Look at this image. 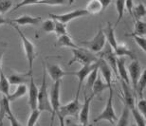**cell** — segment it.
Segmentation results:
<instances>
[{
	"label": "cell",
	"mask_w": 146,
	"mask_h": 126,
	"mask_svg": "<svg viewBox=\"0 0 146 126\" xmlns=\"http://www.w3.org/2000/svg\"><path fill=\"white\" fill-rule=\"evenodd\" d=\"M129 115H130V108L124 104L123 108H122L121 114L119 118L117 119L116 124L118 126H127L129 125Z\"/></svg>",
	"instance_id": "obj_28"
},
{
	"label": "cell",
	"mask_w": 146,
	"mask_h": 126,
	"mask_svg": "<svg viewBox=\"0 0 146 126\" xmlns=\"http://www.w3.org/2000/svg\"><path fill=\"white\" fill-rule=\"evenodd\" d=\"M61 84H62V80L54 82L51 86L50 91H49V101H50V106L52 109L50 125L53 124L54 119L57 116L58 112H59V108L61 106V101H60Z\"/></svg>",
	"instance_id": "obj_6"
},
{
	"label": "cell",
	"mask_w": 146,
	"mask_h": 126,
	"mask_svg": "<svg viewBox=\"0 0 146 126\" xmlns=\"http://www.w3.org/2000/svg\"><path fill=\"white\" fill-rule=\"evenodd\" d=\"M94 97L95 96L93 94L88 97H84V101L81 105L80 111H79V121H80L81 125H88L90 115V104H91Z\"/></svg>",
	"instance_id": "obj_11"
},
{
	"label": "cell",
	"mask_w": 146,
	"mask_h": 126,
	"mask_svg": "<svg viewBox=\"0 0 146 126\" xmlns=\"http://www.w3.org/2000/svg\"><path fill=\"white\" fill-rule=\"evenodd\" d=\"M11 24V20L6 19L5 17H3L2 14H0V26L2 25H10Z\"/></svg>",
	"instance_id": "obj_44"
},
{
	"label": "cell",
	"mask_w": 146,
	"mask_h": 126,
	"mask_svg": "<svg viewBox=\"0 0 146 126\" xmlns=\"http://www.w3.org/2000/svg\"><path fill=\"white\" fill-rule=\"evenodd\" d=\"M117 71H118V77L121 78V80L124 81L128 84H130L127 67L125 66V57L117 58Z\"/></svg>",
	"instance_id": "obj_20"
},
{
	"label": "cell",
	"mask_w": 146,
	"mask_h": 126,
	"mask_svg": "<svg viewBox=\"0 0 146 126\" xmlns=\"http://www.w3.org/2000/svg\"><path fill=\"white\" fill-rule=\"evenodd\" d=\"M38 1H39V0H21V1H20L19 3H17L16 6H14V7L13 8V10H11V11H17L19 8L25 7V6L36 5Z\"/></svg>",
	"instance_id": "obj_41"
},
{
	"label": "cell",
	"mask_w": 146,
	"mask_h": 126,
	"mask_svg": "<svg viewBox=\"0 0 146 126\" xmlns=\"http://www.w3.org/2000/svg\"><path fill=\"white\" fill-rule=\"evenodd\" d=\"M109 86L108 84L106 83V81H104V78H102V76L100 74H98L97 78H96V80L94 82V84H93L92 86V94L94 96H99L100 94H102L104 90L108 89Z\"/></svg>",
	"instance_id": "obj_21"
},
{
	"label": "cell",
	"mask_w": 146,
	"mask_h": 126,
	"mask_svg": "<svg viewBox=\"0 0 146 126\" xmlns=\"http://www.w3.org/2000/svg\"><path fill=\"white\" fill-rule=\"evenodd\" d=\"M41 116V111L38 109V108H35V109H33L31 110V113L30 117H29V119H28V122H27V125L28 126H33L37 123L38 119H39Z\"/></svg>",
	"instance_id": "obj_36"
},
{
	"label": "cell",
	"mask_w": 146,
	"mask_h": 126,
	"mask_svg": "<svg viewBox=\"0 0 146 126\" xmlns=\"http://www.w3.org/2000/svg\"><path fill=\"white\" fill-rule=\"evenodd\" d=\"M98 66H99V64H98ZM98 66H96L95 68L89 73V75L87 76V78H86L87 79V81H86L87 83H86V87L87 89H89V90H91L93 84H94L96 78H97V76L99 74V67Z\"/></svg>",
	"instance_id": "obj_37"
},
{
	"label": "cell",
	"mask_w": 146,
	"mask_h": 126,
	"mask_svg": "<svg viewBox=\"0 0 146 126\" xmlns=\"http://www.w3.org/2000/svg\"><path fill=\"white\" fill-rule=\"evenodd\" d=\"M37 108L41 112H48L51 115L52 109L50 106V101H49V93H48V82H46V71L45 64L43 66V80L41 83V86L39 87V92H38V101H37Z\"/></svg>",
	"instance_id": "obj_2"
},
{
	"label": "cell",
	"mask_w": 146,
	"mask_h": 126,
	"mask_svg": "<svg viewBox=\"0 0 146 126\" xmlns=\"http://www.w3.org/2000/svg\"><path fill=\"white\" fill-rule=\"evenodd\" d=\"M135 107L139 111L143 116H146V101L144 98L139 99L138 101H136Z\"/></svg>",
	"instance_id": "obj_42"
},
{
	"label": "cell",
	"mask_w": 146,
	"mask_h": 126,
	"mask_svg": "<svg viewBox=\"0 0 146 126\" xmlns=\"http://www.w3.org/2000/svg\"><path fill=\"white\" fill-rule=\"evenodd\" d=\"M84 10L87 11L88 14H98L104 11V8L99 0H89Z\"/></svg>",
	"instance_id": "obj_25"
},
{
	"label": "cell",
	"mask_w": 146,
	"mask_h": 126,
	"mask_svg": "<svg viewBox=\"0 0 146 126\" xmlns=\"http://www.w3.org/2000/svg\"><path fill=\"white\" fill-rule=\"evenodd\" d=\"M54 27H55V22L53 19L49 18L45 20L43 23H42V29L43 31L46 32V33H52L54 32Z\"/></svg>",
	"instance_id": "obj_38"
},
{
	"label": "cell",
	"mask_w": 146,
	"mask_h": 126,
	"mask_svg": "<svg viewBox=\"0 0 146 126\" xmlns=\"http://www.w3.org/2000/svg\"><path fill=\"white\" fill-rule=\"evenodd\" d=\"M31 74L29 73H11L8 76V80L11 86H18V84H25L30 82Z\"/></svg>",
	"instance_id": "obj_19"
},
{
	"label": "cell",
	"mask_w": 146,
	"mask_h": 126,
	"mask_svg": "<svg viewBox=\"0 0 146 126\" xmlns=\"http://www.w3.org/2000/svg\"><path fill=\"white\" fill-rule=\"evenodd\" d=\"M10 25L16 31V32L20 36V39H21V41H22L23 48H24V51H25L26 58H27V61H28V66H29L28 73L31 75H33V62H34V59L36 58L35 45H34V44L31 42V41L29 39L24 33H23V31L18 28V25L13 24V23H11Z\"/></svg>",
	"instance_id": "obj_1"
},
{
	"label": "cell",
	"mask_w": 146,
	"mask_h": 126,
	"mask_svg": "<svg viewBox=\"0 0 146 126\" xmlns=\"http://www.w3.org/2000/svg\"><path fill=\"white\" fill-rule=\"evenodd\" d=\"M113 93H114L113 87H111V88H109V95H108V99H107L106 107L102 111V113L100 115L93 121L94 123H97V122L101 121H106L113 125L116 124V121H117V119H118V118H117V116H116L115 109H114V106H113V97H114Z\"/></svg>",
	"instance_id": "obj_4"
},
{
	"label": "cell",
	"mask_w": 146,
	"mask_h": 126,
	"mask_svg": "<svg viewBox=\"0 0 146 126\" xmlns=\"http://www.w3.org/2000/svg\"><path fill=\"white\" fill-rule=\"evenodd\" d=\"M146 32V24L145 22L141 21V19H137L135 23V27H134V31L132 34L139 35V36H145Z\"/></svg>",
	"instance_id": "obj_32"
},
{
	"label": "cell",
	"mask_w": 146,
	"mask_h": 126,
	"mask_svg": "<svg viewBox=\"0 0 146 126\" xmlns=\"http://www.w3.org/2000/svg\"><path fill=\"white\" fill-rule=\"evenodd\" d=\"M82 43L86 46L87 49H89L90 51L94 52V53H100L103 50L104 46L106 44V35H104L103 30H99L97 34L95 35L92 39L88 41H82Z\"/></svg>",
	"instance_id": "obj_7"
},
{
	"label": "cell",
	"mask_w": 146,
	"mask_h": 126,
	"mask_svg": "<svg viewBox=\"0 0 146 126\" xmlns=\"http://www.w3.org/2000/svg\"><path fill=\"white\" fill-rule=\"evenodd\" d=\"M134 8V1L133 0H125V9L127 10L128 13L132 16V11Z\"/></svg>",
	"instance_id": "obj_43"
},
{
	"label": "cell",
	"mask_w": 146,
	"mask_h": 126,
	"mask_svg": "<svg viewBox=\"0 0 146 126\" xmlns=\"http://www.w3.org/2000/svg\"><path fill=\"white\" fill-rule=\"evenodd\" d=\"M127 71H128V76H129V80L130 83H132V88L135 91L139 77L141 75V66L139 62L137 59H134L132 62L129 64V66L127 67Z\"/></svg>",
	"instance_id": "obj_10"
},
{
	"label": "cell",
	"mask_w": 146,
	"mask_h": 126,
	"mask_svg": "<svg viewBox=\"0 0 146 126\" xmlns=\"http://www.w3.org/2000/svg\"><path fill=\"white\" fill-rule=\"evenodd\" d=\"M99 57L103 58V59L109 64V66L112 68L113 72L115 73L116 76H118V71H117V58H118V56L115 54L114 49L111 48L108 44H107V46H106V48L102 50Z\"/></svg>",
	"instance_id": "obj_12"
},
{
	"label": "cell",
	"mask_w": 146,
	"mask_h": 126,
	"mask_svg": "<svg viewBox=\"0 0 146 126\" xmlns=\"http://www.w3.org/2000/svg\"><path fill=\"white\" fill-rule=\"evenodd\" d=\"M45 67H46V74H48V76L51 78V80L53 82L60 81V80H62L63 77H65V76L70 75V73L66 72L59 64L46 63Z\"/></svg>",
	"instance_id": "obj_13"
},
{
	"label": "cell",
	"mask_w": 146,
	"mask_h": 126,
	"mask_svg": "<svg viewBox=\"0 0 146 126\" xmlns=\"http://www.w3.org/2000/svg\"><path fill=\"white\" fill-rule=\"evenodd\" d=\"M71 51L73 56L71 60L68 62L69 66L75 63H79L84 66V64L96 63L99 60L98 55H96V53L90 51L86 48H79V46H77V48H71Z\"/></svg>",
	"instance_id": "obj_3"
},
{
	"label": "cell",
	"mask_w": 146,
	"mask_h": 126,
	"mask_svg": "<svg viewBox=\"0 0 146 126\" xmlns=\"http://www.w3.org/2000/svg\"><path fill=\"white\" fill-rule=\"evenodd\" d=\"M103 31L104 35H106V39L108 42V45L112 48L113 49H115L118 46V41H117V37L115 34V27L112 26L110 22L106 23V27L103 29Z\"/></svg>",
	"instance_id": "obj_18"
},
{
	"label": "cell",
	"mask_w": 146,
	"mask_h": 126,
	"mask_svg": "<svg viewBox=\"0 0 146 126\" xmlns=\"http://www.w3.org/2000/svg\"><path fill=\"white\" fill-rule=\"evenodd\" d=\"M54 22H55L54 33L56 34L57 37L60 36V35L68 33V30H66V24H64V23L56 21V20H54Z\"/></svg>",
	"instance_id": "obj_39"
},
{
	"label": "cell",
	"mask_w": 146,
	"mask_h": 126,
	"mask_svg": "<svg viewBox=\"0 0 146 126\" xmlns=\"http://www.w3.org/2000/svg\"><path fill=\"white\" fill-rule=\"evenodd\" d=\"M98 64H99L98 62L93 63V64H84V66H82L81 68L78 70V71H75V72L70 73V75L76 76V77L78 78V81H79L77 92H76V93H80L82 87H83L84 82L86 80V78H87V76L89 75V73L91 72L96 66H98Z\"/></svg>",
	"instance_id": "obj_9"
},
{
	"label": "cell",
	"mask_w": 146,
	"mask_h": 126,
	"mask_svg": "<svg viewBox=\"0 0 146 126\" xmlns=\"http://www.w3.org/2000/svg\"><path fill=\"white\" fill-rule=\"evenodd\" d=\"M86 15H88L87 11L84 10V9H81V10H74V11H68V13H60V14L49 13L48 17L53 20H56V21L64 23V24H68V22L72 21V20L80 18V17H83Z\"/></svg>",
	"instance_id": "obj_8"
},
{
	"label": "cell",
	"mask_w": 146,
	"mask_h": 126,
	"mask_svg": "<svg viewBox=\"0 0 146 126\" xmlns=\"http://www.w3.org/2000/svg\"><path fill=\"white\" fill-rule=\"evenodd\" d=\"M28 92V87L26 84H18L17 87L14 89V91L11 94H9L7 96L8 99L11 101H14L16 99H18L20 98H22L23 96H25Z\"/></svg>",
	"instance_id": "obj_24"
},
{
	"label": "cell",
	"mask_w": 146,
	"mask_h": 126,
	"mask_svg": "<svg viewBox=\"0 0 146 126\" xmlns=\"http://www.w3.org/2000/svg\"><path fill=\"white\" fill-rule=\"evenodd\" d=\"M11 101H9L7 96H4L0 99V125H3V119L6 116L9 110H11Z\"/></svg>",
	"instance_id": "obj_26"
},
{
	"label": "cell",
	"mask_w": 146,
	"mask_h": 126,
	"mask_svg": "<svg viewBox=\"0 0 146 126\" xmlns=\"http://www.w3.org/2000/svg\"><path fill=\"white\" fill-rule=\"evenodd\" d=\"M99 1L102 3V5H103V8H104V11L111 4L112 0H99Z\"/></svg>",
	"instance_id": "obj_45"
},
{
	"label": "cell",
	"mask_w": 146,
	"mask_h": 126,
	"mask_svg": "<svg viewBox=\"0 0 146 126\" xmlns=\"http://www.w3.org/2000/svg\"><path fill=\"white\" fill-rule=\"evenodd\" d=\"M146 10L145 6L142 3H139L137 6H134L133 11H132V16L136 19H141L142 17L145 16Z\"/></svg>",
	"instance_id": "obj_33"
},
{
	"label": "cell",
	"mask_w": 146,
	"mask_h": 126,
	"mask_svg": "<svg viewBox=\"0 0 146 126\" xmlns=\"http://www.w3.org/2000/svg\"><path fill=\"white\" fill-rule=\"evenodd\" d=\"M79 94H80V93H76L75 98L73 99L71 101L60 106L57 117L60 119L61 125H64V119L65 118H66V117L76 116L79 113L81 105H82L80 103V101H79Z\"/></svg>",
	"instance_id": "obj_5"
},
{
	"label": "cell",
	"mask_w": 146,
	"mask_h": 126,
	"mask_svg": "<svg viewBox=\"0 0 146 126\" xmlns=\"http://www.w3.org/2000/svg\"><path fill=\"white\" fill-rule=\"evenodd\" d=\"M130 111H132V115L133 118L135 119L136 123L138 126H145L146 125V121H145V116H143L142 114L138 111L136 107L132 108Z\"/></svg>",
	"instance_id": "obj_34"
},
{
	"label": "cell",
	"mask_w": 146,
	"mask_h": 126,
	"mask_svg": "<svg viewBox=\"0 0 146 126\" xmlns=\"http://www.w3.org/2000/svg\"><path fill=\"white\" fill-rule=\"evenodd\" d=\"M114 51H115V54L118 57H129L132 60L137 59L135 53L125 44H118Z\"/></svg>",
	"instance_id": "obj_23"
},
{
	"label": "cell",
	"mask_w": 146,
	"mask_h": 126,
	"mask_svg": "<svg viewBox=\"0 0 146 126\" xmlns=\"http://www.w3.org/2000/svg\"><path fill=\"white\" fill-rule=\"evenodd\" d=\"M55 46H58V48H74L78 46L74 43V41L71 39V37L69 36L68 33L58 36L56 45Z\"/></svg>",
	"instance_id": "obj_22"
},
{
	"label": "cell",
	"mask_w": 146,
	"mask_h": 126,
	"mask_svg": "<svg viewBox=\"0 0 146 126\" xmlns=\"http://www.w3.org/2000/svg\"><path fill=\"white\" fill-rule=\"evenodd\" d=\"M29 105H30L31 109H35L37 108V101H38V92H39V87L36 86L35 82L33 80V76L31 75L29 82Z\"/></svg>",
	"instance_id": "obj_15"
},
{
	"label": "cell",
	"mask_w": 146,
	"mask_h": 126,
	"mask_svg": "<svg viewBox=\"0 0 146 126\" xmlns=\"http://www.w3.org/2000/svg\"><path fill=\"white\" fill-rule=\"evenodd\" d=\"M116 11H117V22L115 26L118 25L124 16L125 0H116Z\"/></svg>",
	"instance_id": "obj_30"
},
{
	"label": "cell",
	"mask_w": 146,
	"mask_h": 126,
	"mask_svg": "<svg viewBox=\"0 0 146 126\" xmlns=\"http://www.w3.org/2000/svg\"><path fill=\"white\" fill-rule=\"evenodd\" d=\"M42 21V18L38 16H31L30 14H24L15 19H11V23L20 25V26H28V25H38Z\"/></svg>",
	"instance_id": "obj_17"
},
{
	"label": "cell",
	"mask_w": 146,
	"mask_h": 126,
	"mask_svg": "<svg viewBox=\"0 0 146 126\" xmlns=\"http://www.w3.org/2000/svg\"><path fill=\"white\" fill-rule=\"evenodd\" d=\"M10 86L8 77L3 73V70H0V92L4 96L10 94Z\"/></svg>",
	"instance_id": "obj_29"
},
{
	"label": "cell",
	"mask_w": 146,
	"mask_h": 126,
	"mask_svg": "<svg viewBox=\"0 0 146 126\" xmlns=\"http://www.w3.org/2000/svg\"><path fill=\"white\" fill-rule=\"evenodd\" d=\"M73 0H39L36 5H46V6H65L70 5Z\"/></svg>",
	"instance_id": "obj_31"
},
{
	"label": "cell",
	"mask_w": 146,
	"mask_h": 126,
	"mask_svg": "<svg viewBox=\"0 0 146 126\" xmlns=\"http://www.w3.org/2000/svg\"><path fill=\"white\" fill-rule=\"evenodd\" d=\"M3 52L0 51V70H2V58H3Z\"/></svg>",
	"instance_id": "obj_46"
},
{
	"label": "cell",
	"mask_w": 146,
	"mask_h": 126,
	"mask_svg": "<svg viewBox=\"0 0 146 126\" xmlns=\"http://www.w3.org/2000/svg\"><path fill=\"white\" fill-rule=\"evenodd\" d=\"M13 7V0H0V14L7 13Z\"/></svg>",
	"instance_id": "obj_40"
},
{
	"label": "cell",
	"mask_w": 146,
	"mask_h": 126,
	"mask_svg": "<svg viewBox=\"0 0 146 126\" xmlns=\"http://www.w3.org/2000/svg\"><path fill=\"white\" fill-rule=\"evenodd\" d=\"M99 71H101L102 75H103V78L104 79L106 83L108 84L109 88L112 87V74H113V70L112 68L109 66V64H107L106 61H104L103 58L99 57ZM108 88V89H109Z\"/></svg>",
	"instance_id": "obj_16"
},
{
	"label": "cell",
	"mask_w": 146,
	"mask_h": 126,
	"mask_svg": "<svg viewBox=\"0 0 146 126\" xmlns=\"http://www.w3.org/2000/svg\"><path fill=\"white\" fill-rule=\"evenodd\" d=\"M121 88H122V98H123V103L126 104L130 110L135 107L136 105V99L134 95L133 88H131L130 84L125 83L121 80Z\"/></svg>",
	"instance_id": "obj_14"
},
{
	"label": "cell",
	"mask_w": 146,
	"mask_h": 126,
	"mask_svg": "<svg viewBox=\"0 0 146 126\" xmlns=\"http://www.w3.org/2000/svg\"><path fill=\"white\" fill-rule=\"evenodd\" d=\"M146 89V69H144L141 72V75L139 77L138 84H137V87L135 92H137V94L139 97V99L143 98V93Z\"/></svg>",
	"instance_id": "obj_27"
},
{
	"label": "cell",
	"mask_w": 146,
	"mask_h": 126,
	"mask_svg": "<svg viewBox=\"0 0 146 126\" xmlns=\"http://www.w3.org/2000/svg\"><path fill=\"white\" fill-rule=\"evenodd\" d=\"M127 36L132 37L137 45L139 46V48L141 49L142 51L145 52L146 51V40L144 36H139V35H136V34H132V33H128L126 34Z\"/></svg>",
	"instance_id": "obj_35"
}]
</instances>
